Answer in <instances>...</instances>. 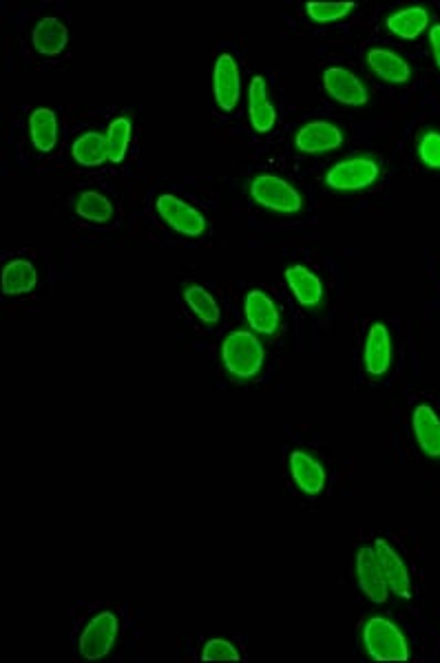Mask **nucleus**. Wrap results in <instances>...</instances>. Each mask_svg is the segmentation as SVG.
<instances>
[{
  "label": "nucleus",
  "mask_w": 440,
  "mask_h": 663,
  "mask_svg": "<svg viewBox=\"0 0 440 663\" xmlns=\"http://www.w3.org/2000/svg\"><path fill=\"white\" fill-rule=\"evenodd\" d=\"M222 361L228 374L235 378H253L261 372L266 361V350L253 332L235 330L222 343Z\"/></svg>",
  "instance_id": "1"
},
{
  "label": "nucleus",
  "mask_w": 440,
  "mask_h": 663,
  "mask_svg": "<svg viewBox=\"0 0 440 663\" xmlns=\"http://www.w3.org/2000/svg\"><path fill=\"white\" fill-rule=\"evenodd\" d=\"M363 644L374 661H407L410 646L394 622L385 617H372L363 628Z\"/></svg>",
  "instance_id": "2"
},
{
  "label": "nucleus",
  "mask_w": 440,
  "mask_h": 663,
  "mask_svg": "<svg viewBox=\"0 0 440 663\" xmlns=\"http://www.w3.org/2000/svg\"><path fill=\"white\" fill-rule=\"evenodd\" d=\"M250 197H253L259 206L272 210V213L292 215L303 208V199L297 188L286 182L284 177L268 173L253 177V182H250Z\"/></svg>",
  "instance_id": "3"
},
{
  "label": "nucleus",
  "mask_w": 440,
  "mask_h": 663,
  "mask_svg": "<svg viewBox=\"0 0 440 663\" xmlns=\"http://www.w3.org/2000/svg\"><path fill=\"white\" fill-rule=\"evenodd\" d=\"M157 215H160L166 226H171L175 233L186 235V237H199L206 233L208 221L202 215V210H197L193 204L184 202L182 197L164 193L155 199Z\"/></svg>",
  "instance_id": "4"
},
{
  "label": "nucleus",
  "mask_w": 440,
  "mask_h": 663,
  "mask_svg": "<svg viewBox=\"0 0 440 663\" xmlns=\"http://www.w3.org/2000/svg\"><path fill=\"white\" fill-rule=\"evenodd\" d=\"M379 173L381 168L372 157H350V160H343L330 168L326 184L334 191H363L379 180Z\"/></svg>",
  "instance_id": "5"
},
{
  "label": "nucleus",
  "mask_w": 440,
  "mask_h": 663,
  "mask_svg": "<svg viewBox=\"0 0 440 663\" xmlns=\"http://www.w3.org/2000/svg\"><path fill=\"white\" fill-rule=\"evenodd\" d=\"M120 622L111 610H102L85 626L80 635V655L87 661H100L111 652L115 639H118Z\"/></svg>",
  "instance_id": "6"
},
{
  "label": "nucleus",
  "mask_w": 440,
  "mask_h": 663,
  "mask_svg": "<svg viewBox=\"0 0 440 663\" xmlns=\"http://www.w3.org/2000/svg\"><path fill=\"white\" fill-rule=\"evenodd\" d=\"M323 84H326L330 98L348 104V107H363L370 98L361 78L345 67H328L323 71Z\"/></svg>",
  "instance_id": "7"
},
{
  "label": "nucleus",
  "mask_w": 440,
  "mask_h": 663,
  "mask_svg": "<svg viewBox=\"0 0 440 663\" xmlns=\"http://www.w3.org/2000/svg\"><path fill=\"white\" fill-rule=\"evenodd\" d=\"M343 144V133L337 124L326 122V120H312L303 124L295 135V146L306 155H317V153H328L339 149Z\"/></svg>",
  "instance_id": "8"
},
{
  "label": "nucleus",
  "mask_w": 440,
  "mask_h": 663,
  "mask_svg": "<svg viewBox=\"0 0 440 663\" xmlns=\"http://www.w3.org/2000/svg\"><path fill=\"white\" fill-rule=\"evenodd\" d=\"M356 577H359L361 591L365 593V597H370V602L374 604L387 602V591H390V586H387L379 557L374 553V546L372 549L370 546H363V549H359V553H356Z\"/></svg>",
  "instance_id": "9"
},
{
  "label": "nucleus",
  "mask_w": 440,
  "mask_h": 663,
  "mask_svg": "<svg viewBox=\"0 0 440 663\" xmlns=\"http://www.w3.org/2000/svg\"><path fill=\"white\" fill-rule=\"evenodd\" d=\"M374 553H376V557H379V564L383 568V575L387 580V586H390V591L396 593L398 597L410 599L412 580H410V571H407L403 557L398 555V551L392 544H387V540H376Z\"/></svg>",
  "instance_id": "10"
},
{
  "label": "nucleus",
  "mask_w": 440,
  "mask_h": 663,
  "mask_svg": "<svg viewBox=\"0 0 440 663\" xmlns=\"http://www.w3.org/2000/svg\"><path fill=\"white\" fill-rule=\"evenodd\" d=\"M215 100L222 111H233L242 96V80H239V67L230 54H222L215 62Z\"/></svg>",
  "instance_id": "11"
},
{
  "label": "nucleus",
  "mask_w": 440,
  "mask_h": 663,
  "mask_svg": "<svg viewBox=\"0 0 440 663\" xmlns=\"http://www.w3.org/2000/svg\"><path fill=\"white\" fill-rule=\"evenodd\" d=\"M363 365L370 376H383L392 365V336L383 323H374L365 336Z\"/></svg>",
  "instance_id": "12"
},
{
  "label": "nucleus",
  "mask_w": 440,
  "mask_h": 663,
  "mask_svg": "<svg viewBox=\"0 0 440 663\" xmlns=\"http://www.w3.org/2000/svg\"><path fill=\"white\" fill-rule=\"evenodd\" d=\"M288 465H290V473H292V480L299 487L301 493H306V496H319V493L326 489V469L319 460H314L306 451H299L295 449L288 458Z\"/></svg>",
  "instance_id": "13"
},
{
  "label": "nucleus",
  "mask_w": 440,
  "mask_h": 663,
  "mask_svg": "<svg viewBox=\"0 0 440 663\" xmlns=\"http://www.w3.org/2000/svg\"><path fill=\"white\" fill-rule=\"evenodd\" d=\"M248 325L259 334H275L279 330V310L264 290H250L244 299Z\"/></svg>",
  "instance_id": "14"
},
{
  "label": "nucleus",
  "mask_w": 440,
  "mask_h": 663,
  "mask_svg": "<svg viewBox=\"0 0 440 663\" xmlns=\"http://www.w3.org/2000/svg\"><path fill=\"white\" fill-rule=\"evenodd\" d=\"M248 115H250V124L257 133H268L272 131V126L277 124V111L272 107V102L268 98V87L264 76H255L250 80V89H248Z\"/></svg>",
  "instance_id": "15"
},
{
  "label": "nucleus",
  "mask_w": 440,
  "mask_h": 663,
  "mask_svg": "<svg viewBox=\"0 0 440 663\" xmlns=\"http://www.w3.org/2000/svg\"><path fill=\"white\" fill-rule=\"evenodd\" d=\"M31 42L34 49L43 56H58L67 49L69 42V29L56 16H47L38 20V25L31 31Z\"/></svg>",
  "instance_id": "16"
},
{
  "label": "nucleus",
  "mask_w": 440,
  "mask_h": 663,
  "mask_svg": "<svg viewBox=\"0 0 440 663\" xmlns=\"http://www.w3.org/2000/svg\"><path fill=\"white\" fill-rule=\"evenodd\" d=\"M412 427L418 447L423 454L438 460L440 458V418L429 405H418L412 414Z\"/></svg>",
  "instance_id": "17"
},
{
  "label": "nucleus",
  "mask_w": 440,
  "mask_h": 663,
  "mask_svg": "<svg viewBox=\"0 0 440 663\" xmlns=\"http://www.w3.org/2000/svg\"><path fill=\"white\" fill-rule=\"evenodd\" d=\"M368 65L376 76L394 84H405L412 76V69L407 65V60L383 47H374L368 51Z\"/></svg>",
  "instance_id": "18"
},
{
  "label": "nucleus",
  "mask_w": 440,
  "mask_h": 663,
  "mask_svg": "<svg viewBox=\"0 0 440 663\" xmlns=\"http://www.w3.org/2000/svg\"><path fill=\"white\" fill-rule=\"evenodd\" d=\"M286 281H288L292 294H295V299L301 305H306V308H314V305L321 303L323 283L306 266H290L286 270Z\"/></svg>",
  "instance_id": "19"
},
{
  "label": "nucleus",
  "mask_w": 440,
  "mask_h": 663,
  "mask_svg": "<svg viewBox=\"0 0 440 663\" xmlns=\"http://www.w3.org/2000/svg\"><path fill=\"white\" fill-rule=\"evenodd\" d=\"M29 138L40 153H51L58 142V118L51 109H34L29 115Z\"/></svg>",
  "instance_id": "20"
},
{
  "label": "nucleus",
  "mask_w": 440,
  "mask_h": 663,
  "mask_svg": "<svg viewBox=\"0 0 440 663\" xmlns=\"http://www.w3.org/2000/svg\"><path fill=\"white\" fill-rule=\"evenodd\" d=\"M38 286V272L27 259L9 261L3 270V294L5 297H18L29 294Z\"/></svg>",
  "instance_id": "21"
},
{
  "label": "nucleus",
  "mask_w": 440,
  "mask_h": 663,
  "mask_svg": "<svg viewBox=\"0 0 440 663\" xmlns=\"http://www.w3.org/2000/svg\"><path fill=\"white\" fill-rule=\"evenodd\" d=\"M385 25H387V29L392 31L394 36L412 40V38L421 36L423 31L427 29L429 14H427L425 7L414 5V7L401 9V12H394L390 18H387Z\"/></svg>",
  "instance_id": "22"
},
{
  "label": "nucleus",
  "mask_w": 440,
  "mask_h": 663,
  "mask_svg": "<svg viewBox=\"0 0 440 663\" xmlns=\"http://www.w3.org/2000/svg\"><path fill=\"white\" fill-rule=\"evenodd\" d=\"M71 155H73V160L87 168L100 166V164H104V160H109L107 138H104V135L98 131L82 133L80 138L73 142Z\"/></svg>",
  "instance_id": "23"
},
{
  "label": "nucleus",
  "mask_w": 440,
  "mask_h": 663,
  "mask_svg": "<svg viewBox=\"0 0 440 663\" xmlns=\"http://www.w3.org/2000/svg\"><path fill=\"white\" fill-rule=\"evenodd\" d=\"M184 301L193 310L195 317L204 323H217L222 319V310L215 297L204 286H188L184 290Z\"/></svg>",
  "instance_id": "24"
},
{
  "label": "nucleus",
  "mask_w": 440,
  "mask_h": 663,
  "mask_svg": "<svg viewBox=\"0 0 440 663\" xmlns=\"http://www.w3.org/2000/svg\"><path fill=\"white\" fill-rule=\"evenodd\" d=\"M76 213L93 221V224H107V221L113 217V206L107 197L96 191H85L76 202Z\"/></svg>",
  "instance_id": "25"
},
{
  "label": "nucleus",
  "mask_w": 440,
  "mask_h": 663,
  "mask_svg": "<svg viewBox=\"0 0 440 663\" xmlns=\"http://www.w3.org/2000/svg\"><path fill=\"white\" fill-rule=\"evenodd\" d=\"M131 120L129 118H115L109 124L107 131V151H109V162L120 164L127 157L129 144H131Z\"/></svg>",
  "instance_id": "26"
},
{
  "label": "nucleus",
  "mask_w": 440,
  "mask_h": 663,
  "mask_svg": "<svg viewBox=\"0 0 440 663\" xmlns=\"http://www.w3.org/2000/svg\"><path fill=\"white\" fill-rule=\"evenodd\" d=\"M354 9V3H308L306 12L317 23H334L348 16Z\"/></svg>",
  "instance_id": "27"
},
{
  "label": "nucleus",
  "mask_w": 440,
  "mask_h": 663,
  "mask_svg": "<svg viewBox=\"0 0 440 663\" xmlns=\"http://www.w3.org/2000/svg\"><path fill=\"white\" fill-rule=\"evenodd\" d=\"M202 661H242V655L230 641L211 639L202 650Z\"/></svg>",
  "instance_id": "28"
},
{
  "label": "nucleus",
  "mask_w": 440,
  "mask_h": 663,
  "mask_svg": "<svg viewBox=\"0 0 440 663\" xmlns=\"http://www.w3.org/2000/svg\"><path fill=\"white\" fill-rule=\"evenodd\" d=\"M418 157L429 168H440V133L429 131L418 142Z\"/></svg>",
  "instance_id": "29"
},
{
  "label": "nucleus",
  "mask_w": 440,
  "mask_h": 663,
  "mask_svg": "<svg viewBox=\"0 0 440 663\" xmlns=\"http://www.w3.org/2000/svg\"><path fill=\"white\" fill-rule=\"evenodd\" d=\"M429 45H432L434 51V60L440 69V25H434L432 31H429Z\"/></svg>",
  "instance_id": "30"
}]
</instances>
